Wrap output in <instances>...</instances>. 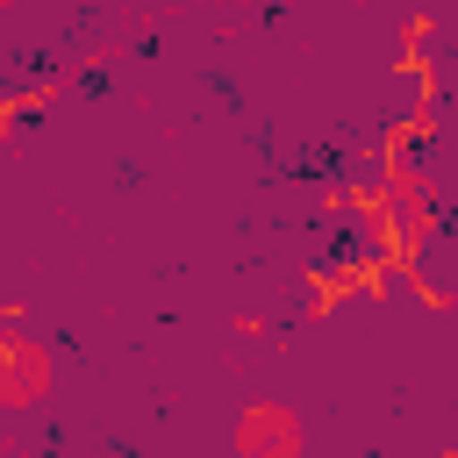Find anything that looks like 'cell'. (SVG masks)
<instances>
[{"label":"cell","instance_id":"6da1fadb","mask_svg":"<svg viewBox=\"0 0 458 458\" xmlns=\"http://www.w3.org/2000/svg\"><path fill=\"white\" fill-rule=\"evenodd\" d=\"M236 458H301V415L286 401H250L236 415Z\"/></svg>","mask_w":458,"mask_h":458},{"label":"cell","instance_id":"7a4b0ae2","mask_svg":"<svg viewBox=\"0 0 458 458\" xmlns=\"http://www.w3.org/2000/svg\"><path fill=\"white\" fill-rule=\"evenodd\" d=\"M50 386V358L36 336L21 329H0V408H36Z\"/></svg>","mask_w":458,"mask_h":458}]
</instances>
